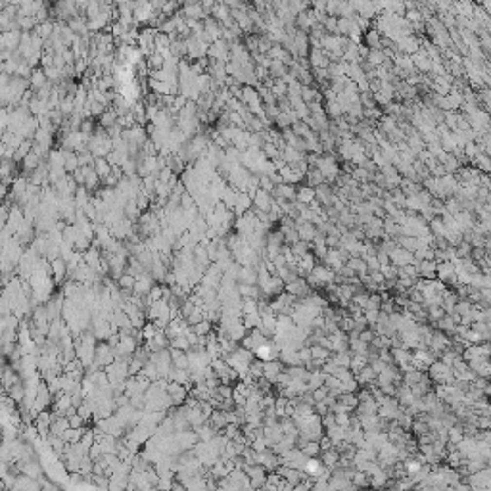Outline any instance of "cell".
Wrapping results in <instances>:
<instances>
[{
    "mask_svg": "<svg viewBox=\"0 0 491 491\" xmlns=\"http://www.w3.org/2000/svg\"><path fill=\"white\" fill-rule=\"evenodd\" d=\"M50 405H52V394H50V390H48L46 380H40V384H38V388H37L35 401H33V409H35L37 413H40V411L48 409Z\"/></svg>",
    "mask_w": 491,
    "mask_h": 491,
    "instance_id": "6da1fadb",
    "label": "cell"
},
{
    "mask_svg": "<svg viewBox=\"0 0 491 491\" xmlns=\"http://www.w3.org/2000/svg\"><path fill=\"white\" fill-rule=\"evenodd\" d=\"M175 439L179 443V447L186 451V449H192L200 439H198V434L194 432V428H186L181 430V432H175Z\"/></svg>",
    "mask_w": 491,
    "mask_h": 491,
    "instance_id": "7a4b0ae2",
    "label": "cell"
},
{
    "mask_svg": "<svg viewBox=\"0 0 491 491\" xmlns=\"http://www.w3.org/2000/svg\"><path fill=\"white\" fill-rule=\"evenodd\" d=\"M273 196L269 194V192H265V190H261V188H257V192L251 196V209H255V211H269V208H271V204H273Z\"/></svg>",
    "mask_w": 491,
    "mask_h": 491,
    "instance_id": "3957f363",
    "label": "cell"
},
{
    "mask_svg": "<svg viewBox=\"0 0 491 491\" xmlns=\"http://www.w3.org/2000/svg\"><path fill=\"white\" fill-rule=\"evenodd\" d=\"M50 267H52V278H54V282L56 284H61L63 280H65V275H67V261L58 255L56 259H52L50 261Z\"/></svg>",
    "mask_w": 491,
    "mask_h": 491,
    "instance_id": "277c9868",
    "label": "cell"
},
{
    "mask_svg": "<svg viewBox=\"0 0 491 491\" xmlns=\"http://www.w3.org/2000/svg\"><path fill=\"white\" fill-rule=\"evenodd\" d=\"M413 253L411 251H407V249H403L401 246H397L392 253H390V263L392 265H396V267H403V265H409V263H413Z\"/></svg>",
    "mask_w": 491,
    "mask_h": 491,
    "instance_id": "5b68a950",
    "label": "cell"
},
{
    "mask_svg": "<svg viewBox=\"0 0 491 491\" xmlns=\"http://www.w3.org/2000/svg\"><path fill=\"white\" fill-rule=\"evenodd\" d=\"M271 196H273V198H280V200L292 202V200H296V186H294V184H288V183L275 184V190H273Z\"/></svg>",
    "mask_w": 491,
    "mask_h": 491,
    "instance_id": "8992f818",
    "label": "cell"
},
{
    "mask_svg": "<svg viewBox=\"0 0 491 491\" xmlns=\"http://www.w3.org/2000/svg\"><path fill=\"white\" fill-rule=\"evenodd\" d=\"M181 16L188 18V19H200V21L208 18V14L204 12V8H202L200 2L198 4H184L183 10H181Z\"/></svg>",
    "mask_w": 491,
    "mask_h": 491,
    "instance_id": "52a82bcc",
    "label": "cell"
},
{
    "mask_svg": "<svg viewBox=\"0 0 491 491\" xmlns=\"http://www.w3.org/2000/svg\"><path fill=\"white\" fill-rule=\"evenodd\" d=\"M296 227V232H298V236H300V240H305V242H313V238L317 236V228H315V225L313 223H300V225H294Z\"/></svg>",
    "mask_w": 491,
    "mask_h": 491,
    "instance_id": "ba28073f",
    "label": "cell"
},
{
    "mask_svg": "<svg viewBox=\"0 0 491 491\" xmlns=\"http://www.w3.org/2000/svg\"><path fill=\"white\" fill-rule=\"evenodd\" d=\"M435 265L437 261L435 259H420L418 263V276L420 278H435Z\"/></svg>",
    "mask_w": 491,
    "mask_h": 491,
    "instance_id": "9c48e42d",
    "label": "cell"
},
{
    "mask_svg": "<svg viewBox=\"0 0 491 491\" xmlns=\"http://www.w3.org/2000/svg\"><path fill=\"white\" fill-rule=\"evenodd\" d=\"M284 368V365L278 361V359H273V361H265L263 363V376L267 378V380H271L273 384H275V378H276V374L280 372Z\"/></svg>",
    "mask_w": 491,
    "mask_h": 491,
    "instance_id": "30bf717a",
    "label": "cell"
},
{
    "mask_svg": "<svg viewBox=\"0 0 491 491\" xmlns=\"http://www.w3.org/2000/svg\"><path fill=\"white\" fill-rule=\"evenodd\" d=\"M29 83H31V89H40V87H44L46 83H48V79H46V75H44V69L42 67H33V71H31V77H29Z\"/></svg>",
    "mask_w": 491,
    "mask_h": 491,
    "instance_id": "8fae6325",
    "label": "cell"
},
{
    "mask_svg": "<svg viewBox=\"0 0 491 491\" xmlns=\"http://www.w3.org/2000/svg\"><path fill=\"white\" fill-rule=\"evenodd\" d=\"M296 200L307 206L309 202H313V200H315V188H313V186H309V184H302V186H298V188H296Z\"/></svg>",
    "mask_w": 491,
    "mask_h": 491,
    "instance_id": "7c38bea8",
    "label": "cell"
},
{
    "mask_svg": "<svg viewBox=\"0 0 491 491\" xmlns=\"http://www.w3.org/2000/svg\"><path fill=\"white\" fill-rule=\"evenodd\" d=\"M6 394L14 399L16 403H21V401L25 399V384H23V380H18L16 384H12V386L6 390Z\"/></svg>",
    "mask_w": 491,
    "mask_h": 491,
    "instance_id": "4fadbf2b",
    "label": "cell"
},
{
    "mask_svg": "<svg viewBox=\"0 0 491 491\" xmlns=\"http://www.w3.org/2000/svg\"><path fill=\"white\" fill-rule=\"evenodd\" d=\"M428 228L430 232L434 234V236H439V238H445L447 236V227L443 225V221H441V217H434L432 221L428 223Z\"/></svg>",
    "mask_w": 491,
    "mask_h": 491,
    "instance_id": "5bb4252c",
    "label": "cell"
},
{
    "mask_svg": "<svg viewBox=\"0 0 491 491\" xmlns=\"http://www.w3.org/2000/svg\"><path fill=\"white\" fill-rule=\"evenodd\" d=\"M94 171L102 181L104 177H108L112 173V165H110V161L106 157H94Z\"/></svg>",
    "mask_w": 491,
    "mask_h": 491,
    "instance_id": "9a60e30c",
    "label": "cell"
},
{
    "mask_svg": "<svg viewBox=\"0 0 491 491\" xmlns=\"http://www.w3.org/2000/svg\"><path fill=\"white\" fill-rule=\"evenodd\" d=\"M300 98H302L305 104H309V102H322V92H319L317 89H313V87H303V85H302Z\"/></svg>",
    "mask_w": 491,
    "mask_h": 491,
    "instance_id": "2e32d148",
    "label": "cell"
},
{
    "mask_svg": "<svg viewBox=\"0 0 491 491\" xmlns=\"http://www.w3.org/2000/svg\"><path fill=\"white\" fill-rule=\"evenodd\" d=\"M209 16L213 18L215 21L223 23V21H227V19L230 18V8H228V6H225V4H215V8L209 12Z\"/></svg>",
    "mask_w": 491,
    "mask_h": 491,
    "instance_id": "e0dca14e",
    "label": "cell"
},
{
    "mask_svg": "<svg viewBox=\"0 0 491 491\" xmlns=\"http://www.w3.org/2000/svg\"><path fill=\"white\" fill-rule=\"evenodd\" d=\"M246 326L242 324V321H236L234 324H230L228 328H227V334H228V338H232L234 341H238L240 343V340L246 336Z\"/></svg>",
    "mask_w": 491,
    "mask_h": 491,
    "instance_id": "ac0fdd59",
    "label": "cell"
},
{
    "mask_svg": "<svg viewBox=\"0 0 491 491\" xmlns=\"http://www.w3.org/2000/svg\"><path fill=\"white\" fill-rule=\"evenodd\" d=\"M85 432H87L85 426H81V428H67L61 434V437H63V441H67V443H77V441H81V437H83Z\"/></svg>",
    "mask_w": 491,
    "mask_h": 491,
    "instance_id": "d6986e66",
    "label": "cell"
},
{
    "mask_svg": "<svg viewBox=\"0 0 491 491\" xmlns=\"http://www.w3.org/2000/svg\"><path fill=\"white\" fill-rule=\"evenodd\" d=\"M365 40H367V44L370 46V50H376V48H380V40H382V35H380V31H378V29L370 27V29L365 31Z\"/></svg>",
    "mask_w": 491,
    "mask_h": 491,
    "instance_id": "ffe728a7",
    "label": "cell"
},
{
    "mask_svg": "<svg viewBox=\"0 0 491 491\" xmlns=\"http://www.w3.org/2000/svg\"><path fill=\"white\" fill-rule=\"evenodd\" d=\"M324 430H326L324 434L332 439V443H334V441H340V439H345V432H347V428L340 426V424H336V422H334V424H330L328 428H324Z\"/></svg>",
    "mask_w": 491,
    "mask_h": 491,
    "instance_id": "44dd1931",
    "label": "cell"
},
{
    "mask_svg": "<svg viewBox=\"0 0 491 491\" xmlns=\"http://www.w3.org/2000/svg\"><path fill=\"white\" fill-rule=\"evenodd\" d=\"M117 121V113H115V110L110 106V108H106V112L100 115V127H104V129H108V127H112V125H115Z\"/></svg>",
    "mask_w": 491,
    "mask_h": 491,
    "instance_id": "7402d4cb",
    "label": "cell"
},
{
    "mask_svg": "<svg viewBox=\"0 0 491 491\" xmlns=\"http://www.w3.org/2000/svg\"><path fill=\"white\" fill-rule=\"evenodd\" d=\"M338 459H340V453L334 451V449H328V451H322V464L324 466H328L330 470H334L338 466Z\"/></svg>",
    "mask_w": 491,
    "mask_h": 491,
    "instance_id": "603a6c76",
    "label": "cell"
},
{
    "mask_svg": "<svg viewBox=\"0 0 491 491\" xmlns=\"http://www.w3.org/2000/svg\"><path fill=\"white\" fill-rule=\"evenodd\" d=\"M192 330H194L198 336H208L209 332H213V322H211L209 319H204V321H200L198 324H194Z\"/></svg>",
    "mask_w": 491,
    "mask_h": 491,
    "instance_id": "cb8c5ba5",
    "label": "cell"
},
{
    "mask_svg": "<svg viewBox=\"0 0 491 491\" xmlns=\"http://www.w3.org/2000/svg\"><path fill=\"white\" fill-rule=\"evenodd\" d=\"M309 349H311V359H322V361H326L330 357V353H332L330 349H326V347H322L319 343L309 345Z\"/></svg>",
    "mask_w": 491,
    "mask_h": 491,
    "instance_id": "d4e9b609",
    "label": "cell"
},
{
    "mask_svg": "<svg viewBox=\"0 0 491 491\" xmlns=\"http://www.w3.org/2000/svg\"><path fill=\"white\" fill-rule=\"evenodd\" d=\"M326 115L328 117H332V119H336L340 115H343V108H341V104L338 102V100H328L326 102Z\"/></svg>",
    "mask_w": 491,
    "mask_h": 491,
    "instance_id": "484cf974",
    "label": "cell"
},
{
    "mask_svg": "<svg viewBox=\"0 0 491 491\" xmlns=\"http://www.w3.org/2000/svg\"><path fill=\"white\" fill-rule=\"evenodd\" d=\"M317 257L311 253V251H307V253H303L302 257H300V261H298V267H302V269H305L307 273H311L313 271V267L317 265V261H315Z\"/></svg>",
    "mask_w": 491,
    "mask_h": 491,
    "instance_id": "4316f807",
    "label": "cell"
},
{
    "mask_svg": "<svg viewBox=\"0 0 491 491\" xmlns=\"http://www.w3.org/2000/svg\"><path fill=\"white\" fill-rule=\"evenodd\" d=\"M311 247H313V244H311V242H305V240H296L294 244H290L292 253H294V255H298V257H302L303 253L311 251Z\"/></svg>",
    "mask_w": 491,
    "mask_h": 491,
    "instance_id": "83f0119b",
    "label": "cell"
},
{
    "mask_svg": "<svg viewBox=\"0 0 491 491\" xmlns=\"http://www.w3.org/2000/svg\"><path fill=\"white\" fill-rule=\"evenodd\" d=\"M169 347H173V349H181V351H188L192 345H190V341L186 340V336L181 334V336H175V338H171V340H169Z\"/></svg>",
    "mask_w": 491,
    "mask_h": 491,
    "instance_id": "f1b7e54d",
    "label": "cell"
},
{
    "mask_svg": "<svg viewBox=\"0 0 491 491\" xmlns=\"http://www.w3.org/2000/svg\"><path fill=\"white\" fill-rule=\"evenodd\" d=\"M302 453H303L305 457H319V455H321V445H319V441H307V443H303Z\"/></svg>",
    "mask_w": 491,
    "mask_h": 491,
    "instance_id": "f546056e",
    "label": "cell"
},
{
    "mask_svg": "<svg viewBox=\"0 0 491 491\" xmlns=\"http://www.w3.org/2000/svg\"><path fill=\"white\" fill-rule=\"evenodd\" d=\"M140 374L144 376V378H148L150 382H155L157 378H159V374H157V368L153 365L152 361H148V363H144V367L140 370Z\"/></svg>",
    "mask_w": 491,
    "mask_h": 491,
    "instance_id": "4dcf8cb0",
    "label": "cell"
},
{
    "mask_svg": "<svg viewBox=\"0 0 491 491\" xmlns=\"http://www.w3.org/2000/svg\"><path fill=\"white\" fill-rule=\"evenodd\" d=\"M462 437H464V434H462L460 424H453V426H449V428H447V441H451V443H459Z\"/></svg>",
    "mask_w": 491,
    "mask_h": 491,
    "instance_id": "1f68e13d",
    "label": "cell"
},
{
    "mask_svg": "<svg viewBox=\"0 0 491 491\" xmlns=\"http://www.w3.org/2000/svg\"><path fill=\"white\" fill-rule=\"evenodd\" d=\"M134 282H136V278L132 275H129V273H123V275L117 278V286H119L121 290H132V288H134Z\"/></svg>",
    "mask_w": 491,
    "mask_h": 491,
    "instance_id": "d6a6232c",
    "label": "cell"
},
{
    "mask_svg": "<svg viewBox=\"0 0 491 491\" xmlns=\"http://www.w3.org/2000/svg\"><path fill=\"white\" fill-rule=\"evenodd\" d=\"M247 374H249V376H253L255 380H257L259 376H263V361L253 359V361L249 363V367H247Z\"/></svg>",
    "mask_w": 491,
    "mask_h": 491,
    "instance_id": "836d02e7",
    "label": "cell"
},
{
    "mask_svg": "<svg viewBox=\"0 0 491 491\" xmlns=\"http://www.w3.org/2000/svg\"><path fill=\"white\" fill-rule=\"evenodd\" d=\"M357 12L353 10V6L349 4V0H341L340 2V10H338V16H341V18H353Z\"/></svg>",
    "mask_w": 491,
    "mask_h": 491,
    "instance_id": "e575fe53",
    "label": "cell"
},
{
    "mask_svg": "<svg viewBox=\"0 0 491 491\" xmlns=\"http://www.w3.org/2000/svg\"><path fill=\"white\" fill-rule=\"evenodd\" d=\"M94 129H96V125H94V117H85L81 125H79V131L83 132V134H87V136H91L92 132H94Z\"/></svg>",
    "mask_w": 491,
    "mask_h": 491,
    "instance_id": "d590c367",
    "label": "cell"
},
{
    "mask_svg": "<svg viewBox=\"0 0 491 491\" xmlns=\"http://www.w3.org/2000/svg\"><path fill=\"white\" fill-rule=\"evenodd\" d=\"M462 338L468 341V345H474V343H482V341H484V340H482V334L476 332V330H472V328H468V330L462 334Z\"/></svg>",
    "mask_w": 491,
    "mask_h": 491,
    "instance_id": "8d00e7d4",
    "label": "cell"
},
{
    "mask_svg": "<svg viewBox=\"0 0 491 491\" xmlns=\"http://www.w3.org/2000/svg\"><path fill=\"white\" fill-rule=\"evenodd\" d=\"M10 202H2L0 204V230L6 227V221H8V215H10Z\"/></svg>",
    "mask_w": 491,
    "mask_h": 491,
    "instance_id": "74e56055",
    "label": "cell"
},
{
    "mask_svg": "<svg viewBox=\"0 0 491 491\" xmlns=\"http://www.w3.org/2000/svg\"><path fill=\"white\" fill-rule=\"evenodd\" d=\"M67 422H69V428H81V426H85V424H87V420H85L79 413H75V415L67 416Z\"/></svg>",
    "mask_w": 491,
    "mask_h": 491,
    "instance_id": "f35d334b",
    "label": "cell"
},
{
    "mask_svg": "<svg viewBox=\"0 0 491 491\" xmlns=\"http://www.w3.org/2000/svg\"><path fill=\"white\" fill-rule=\"evenodd\" d=\"M77 413H79V415H81V416H83L85 420H91V418H92V407L89 405V403H87V401H83V403H81V405L77 407Z\"/></svg>",
    "mask_w": 491,
    "mask_h": 491,
    "instance_id": "ab89813d",
    "label": "cell"
},
{
    "mask_svg": "<svg viewBox=\"0 0 491 491\" xmlns=\"http://www.w3.org/2000/svg\"><path fill=\"white\" fill-rule=\"evenodd\" d=\"M142 367H144V363L132 357V359H131V363H129V376H136V374H140Z\"/></svg>",
    "mask_w": 491,
    "mask_h": 491,
    "instance_id": "60d3db41",
    "label": "cell"
},
{
    "mask_svg": "<svg viewBox=\"0 0 491 491\" xmlns=\"http://www.w3.org/2000/svg\"><path fill=\"white\" fill-rule=\"evenodd\" d=\"M104 453H102V447H100V443L98 441H94L91 445V449H89V457H91L92 460H96V459H100Z\"/></svg>",
    "mask_w": 491,
    "mask_h": 491,
    "instance_id": "b9f144b4",
    "label": "cell"
},
{
    "mask_svg": "<svg viewBox=\"0 0 491 491\" xmlns=\"http://www.w3.org/2000/svg\"><path fill=\"white\" fill-rule=\"evenodd\" d=\"M200 4H202V8H204V12L209 16V12L215 8V4H217V0H200Z\"/></svg>",
    "mask_w": 491,
    "mask_h": 491,
    "instance_id": "7bdbcfd3",
    "label": "cell"
},
{
    "mask_svg": "<svg viewBox=\"0 0 491 491\" xmlns=\"http://www.w3.org/2000/svg\"><path fill=\"white\" fill-rule=\"evenodd\" d=\"M2 367H4V355L0 353V370H2Z\"/></svg>",
    "mask_w": 491,
    "mask_h": 491,
    "instance_id": "ee69618b",
    "label": "cell"
},
{
    "mask_svg": "<svg viewBox=\"0 0 491 491\" xmlns=\"http://www.w3.org/2000/svg\"><path fill=\"white\" fill-rule=\"evenodd\" d=\"M253 2H259V0H253Z\"/></svg>",
    "mask_w": 491,
    "mask_h": 491,
    "instance_id": "f6af8a7d",
    "label": "cell"
}]
</instances>
